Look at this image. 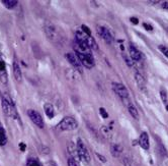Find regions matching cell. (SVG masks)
<instances>
[{"label":"cell","instance_id":"cell-1","mask_svg":"<svg viewBox=\"0 0 168 166\" xmlns=\"http://www.w3.org/2000/svg\"><path fill=\"white\" fill-rule=\"evenodd\" d=\"M75 39L78 42H84L91 50H98V44L92 36H87L83 32L77 31L76 34H75Z\"/></svg>","mask_w":168,"mask_h":166},{"label":"cell","instance_id":"cell-2","mask_svg":"<svg viewBox=\"0 0 168 166\" xmlns=\"http://www.w3.org/2000/svg\"><path fill=\"white\" fill-rule=\"evenodd\" d=\"M78 127V122L72 116H66L58 123V129L62 131H74Z\"/></svg>","mask_w":168,"mask_h":166},{"label":"cell","instance_id":"cell-3","mask_svg":"<svg viewBox=\"0 0 168 166\" xmlns=\"http://www.w3.org/2000/svg\"><path fill=\"white\" fill-rule=\"evenodd\" d=\"M76 147H77V154H78L79 159L82 162H84V163L90 162V155H89V152H88V149L85 144L82 142L81 139H78Z\"/></svg>","mask_w":168,"mask_h":166},{"label":"cell","instance_id":"cell-4","mask_svg":"<svg viewBox=\"0 0 168 166\" xmlns=\"http://www.w3.org/2000/svg\"><path fill=\"white\" fill-rule=\"evenodd\" d=\"M76 56L78 58V60L80 61V63L82 64L84 67L88 68H92L95 65L94 63V58H93V55H88V54H83V53H76Z\"/></svg>","mask_w":168,"mask_h":166},{"label":"cell","instance_id":"cell-5","mask_svg":"<svg viewBox=\"0 0 168 166\" xmlns=\"http://www.w3.org/2000/svg\"><path fill=\"white\" fill-rule=\"evenodd\" d=\"M28 115L30 118V120H32L38 127H40V129H44V126H45L44 119H43L42 115L40 114L38 111H36V110H34V109H28Z\"/></svg>","mask_w":168,"mask_h":166},{"label":"cell","instance_id":"cell-6","mask_svg":"<svg viewBox=\"0 0 168 166\" xmlns=\"http://www.w3.org/2000/svg\"><path fill=\"white\" fill-rule=\"evenodd\" d=\"M96 31H97V34L99 35V37H101L107 44H111V43H113V36L108 29H106L105 27L98 26L96 28Z\"/></svg>","mask_w":168,"mask_h":166},{"label":"cell","instance_id":"cell-7","mask_svg":"<svg viewBox=\"0 0 168 166\" xmlns=\"http://www.w3.org/2000/svg\"><path fill=\"white\" fill-rule=\"evenodd\" d=\"M113 89L115 93L121 97V99L123 100H127L129 98V91L126 87L123 84H120V83H113Z\"/></svg>","mask_w":168,"mask_h":166},{"label":"cell","instance_id":"cell-8","mask_svg":"<svg viewBox=\"0 0 168 166\" xmlns=\"http://www.w3.org/2000/svg\"><path fill=\"white\" fill-rule=\"evenodd\" d=\"M12 69H13V75L14 79L16 80V82L20 83L22 81V73H21V68L19 65L18 61L14 59L13 60V64H12Z\"/></svg>","mask_w":168,"mask_h":166},{"label":"cell","instance_id":"cell-9","mask_svg":"<svg viewBox=\"0 0 168 166\" xmlns=\"http://www.w3.org/2000/svg\"><path fill=\"white\" fill-rule=\"evenodd\" d=\"M66 58H67V60L69 61V63L71 64L72 66H73V67H75L77 70L81 71V63H80V61L78 60V58H77V56L75 55V54L67 53L66 54Z\"/></svg>","mask_w":168,"mask_h":166},{"label":"cell","instance_id":"cell-10","mask_svg":"<svg viewBox=\"0 0 168 166\" xmlns=\"http://www.w3.org/2000/svg\"><path fill=\"white\" fill-rule=\"evenodd\" d=\"M139 145L143 148L144 150H148L150 147V143H149V137H148V133L143 131L141 133L140 138H139Z\"/></svg>","mask_w":168,"mask_h":166},{"label":"cell","instance_id":"cell-11","mask_svg":"<svg viewBox=\"0 0 168 166\" xmlns=\"http://www.w3.org/2000/svg\"><path fill=\"white\" fill-rule=\"evenodd\" d=\"M129 51H130V56H131L132 60H135V61H140L142 56H141V53L139 52V50L137 49L136 47L133 46V45H130L129 47Z\"/></svg>","mask_w":168,"mask_h":166},{"label":"cell","instance_id":"cell-12","mask_svg":"<svg viewBox=\"0 0 168 166\" xmlns=\"http://www.w3.org/2000/svg\"><path fill=\"white\" fill-rule=\"evenodd\" d=\"M44 110L46 112L47 116L50 117V118H53L55 116V110H54V107L51 103H46L44 105Z\"/></svg>","mask_w":168,"mask_h":166},{"label":"cell","instance_id":"cell-13","mask_svg":"<svg viewBox=\"0 0 168 166\" xmlns=\"http://www.w3.org/2000/svg\"><path fill=\"white\" fill-rule=\"evenodd\" d=\"M135 80H136L137 84H138V86L140 87L141 89H144V88H145L146 81H145V79H144V77H143L141 73H135Z\"/></svg>","mask_w":168,"mask_h":166},{"label":"cell","instance_id":"cell-14","mask_svg":"<svg viewBox=\"0 0 168 166\" xmlns=\"http://www.w3.org/2000/svg\"><path fill=\"white\" fill-rule=\"evenodd\" d=\"M111 154L113 155L115 157H119L120 154L122 153L123 151V148L122 146L120 145H117V144H113L111 147Z\"/></svg>","mask_w":168,"mask_h":166},{"label":"cell","instance_id":"cell-15","mask_svg":"<svg viewBox=\"0 0 168 166\" xmlns=\"http://www.w3.org/2000/svg\"><path fill=\"white\" fill-rule=\"evenodd\" d=\"M1 2H2V4L4 5L6 8L11 9V8H13V7H15L16 5H17L18 1H17V0H2Z\"/></svg>","mask_w":168,"mask_h":166},{"label":"cell","instance_id":"cell-16","mask_svg":"<svg viewBox=\"0 0 168 166\" xmlns=\"http://www.w3.org/2000/svg\"><path fill=\"white\" fill-rule=\"evenodd\" d=\"M100 133H101L102 136L105 139H107V140L111 138V129H108V126H105V125L101 126V127H100Z\"/></svg>","mask_w":168,"mask_h":166},{"label":"cell","instance_id":"cell-17","mask_svg":"<svg viewBox=\"0 0 168 166\" xmlns=\"http://www.w3.org/2000/svg\"><path fill=\"white\" fill-rule=\"evenodd\" d=\"M128 109H129L130 114H131L132 116L135 118V119H138V118H139V112H138V110H137V108L135 107L133 104H129V106H128Z\"/></svg>","mask_w":168,"mask_h":166},{"label":"cell","instance_id":"cell-18","mask_svg":"<svg viewBox=\"0 0 168 166\" xmlns=\"http://www.w3.org/2000/svg\"><path fill=\"white\" fill-rule=\"evenodd\" d=\"M123 162H124L125 166H137L136 163L134 162V160L131 159L130 157H125L124 160H123Z\"/></svg>","mask_w":168,"mask_h":166},{"label":"cell","instance_id":"cell-19","mask_svg":"<svg viewBox=\"0 0 168 166\" xmlns=\"http://www.w3.org/2000/svg\"><path fill=\"white\" fill-rule=\"evenodd\" d=\"M5 73H6V64H5L4 60L0 57V75Z\"/></svg>","mask_w":168,"mask_h":166},{"label":"cell","instance_id":"cell-20","mask_svg":"<svg viewBox=\"0 0 168 166\" xmlns=\"http://www.w3.org/2000/svg\"><path fill=\"white\" fill-rule=\"evenodd\" d=\"M7 143V138L5 133H0V146H4Z\"/></svg>","mask_w":168,"mask_h":166},{"label":"cell","instance_id":"cell-21","mask_svg":"<svg viewBox=\"0 0 168 166\" xmlns=\"http://www.w3.org/2000/svg\"><path fill=\"white\" fill-rule=\"evenodd\" d=\"M67 163H68V166H79L78 163L76 162V160L74 159L73 157H70V158H68V161H67Z\"/></svg>","mask_w":168,"mask_h":166},{"label":"cell","instance_id":"cell-22","mask_svg":"<svg viewBox=\"0 0 168 166\" xmlns=\"http://www.w3.org/2000/svg\"><path fill=\"white\" fill-rule=\"evenodd\" d=\"M159 49H160V51H161L162 53H163V55H165V56L168 58V47L163 46V45H160V46H159Z\"/></svg>","mask_w":168,"mask_h":166},{"label":"cell","instance_id":"cell-23","mask_svg":"<svg viewBox=\"0 0 168 166\" xmlns=\"http://www.w3.org/2000/svg\"><path fill=\"white\" fill-rule=\"evenodd\" d=\"M28 166H41V164H40L37 160L30 158V159H28Z\"/></svg>","mask_w":168,"mask_h":166},{"label":"cell","instance_id":"cell-24","mask_svg":"<svg viewBox=\"0 0 168 166\" xmlns=\"http://www.w3.org/2000/svg\"><path fill=\"white\" fill-rule=\"evenodd\" d=\"M81 28H82L83 33L85 34V35H87V36H91V32H90L89 28H88L87 26H85V25H82V26H81Z\"/></svg>","mask_w":168,"mask_h":166},{"label":"cell","instance_id":"cell-25","mask_svg":"<svg viewBox=\"0 0 168 166\" xmlns=\"http://www.w3.org/2000/svg\"><path fill=\"white\" fill-rule=\"evenodd\" d=\"M99 113H100V115H101L102 117H103L104 119H106L108 117V113L105 111V109H104L103 107H100L99 108Z\"/></svg>","mask_w":168,"mask_h":166},{"label":"cell","instance_id":"cell-26","mask_svg":"<svg viewBox=\"0 0 168 166\" xmlns=\"http://www.w3.org/2000/svg\"><path fill=\"white\" fill-rule=\"evenodd\" d=\"M160 96H161V99L163 102L167 101V94H166V91L164 89H161V91H160Z\"/></svg>","mask_w":168,"mask_h":166},{"label":"cell","instance_id":"cell-27","mask_svg":"<svg viewBox=\"0 0 168 166\" xmlns=\"http://www.w3.org/2000/svg\"><path fill=\"white\" fill-rule=\"evenodd\" d=\"M123 57L125 58V60H126V62L128 63V65L129 66H133V61H131V59L129 58V57L126 55V54H123Z\"/></svg>","mask_w":168,"mask_h":166},{"label":"cell","instance_id":"cell-28","mask_svg":"<svg viewBox=\"0 0 168 166\" xmlns=\"http://www.w3.org/2000/svg\"><path fill=\"white\" fill-rule=\"evenodd\" d=\"M143 27H144V28H145L147 31H152L153 30V27L151 26V25H148V23H143Z\"/></svg>","mask_w":168,"mask_h":166},{"label":"cell","instance_id":"cell-29","mask_svg":"<svg viewBox=\"0 0 168 166\" xmlns=\"http://www.w3.org/2000/svg\"><path fill=\"white\" fill-rule=\"evenodd\" d=\"M96 156L98 157V159L100 160L101 162H106V159H105V157H104V156H102V155L98 154V153H96Z\"/></svg>","mask_w":168,"mask_h":166},{"label":"cell","instance_id":"cell-30","mask_svg":"<svg viewBox=\"0 0 168 166\" xmlns=\"http://www.w3.org/2000/svg\"><path fill=\"white\" fill-rule=\"evenodd\" d=\"M131 21L134 23V25H138V23H139V21H138L137 17H131Z\"/></svg>","mask_w":168,"mask_h":166},{"label":"cell","instance_id":"cell-31","mask_svg":"<svg viewBox=\"0 0 168 166\" xmlns=\"http://www.w3.org/2000/svg\"><path fill=\"white\" fill-rule=\"evenodd\" d=\"M19 148H20V150L23 152V151L26 150V144H24V143H20V144H19Z\"/></svg>","mask_w":168,"mask_h":166},{"label":"cell","instance_id":"cell-32","mask_svg":"<svg viewBox=\"0 0 168 166\" xmlns=\"http://www.w3.org/2000/svg\"><path fill=\"white\" fill-rule=\"evenodd\" d=\"M162 8L168 10V1H164V2L162 3Z\"/></svg>","mask_w":168,"mask_h":166},{"label":"cell","instance_id":"cell-33","mask_svg":"<svg viewBox=\"0 0 168 166\" xmlns=\"http://www.w3.org/2000/svg\"><path fill=\"white\" fill-rule=\"evenodd\" d=\"M0 133H5V129H4V127H3L1 122H0Z\"/></svg>","mask_w":168,"mask_h":166},{"label":"cell","instance_id":"cell-34","mask_svg":"<svg viewBox=\"0 0 168 166\" xmlns=\"http://www.w3.org/2000/svg\"><path fill=\"white\" fill-rule=\"evenodd\" d=\"M48 166H56V165L54 163H51V162H50V163L48 164Z\"/></svg>","mask_w":168,"mask_h":166},{"label":"cell","instance_id":"cell-35","mask_svg":"<svg viewBox=\"0 0 168 166\" xmlns=\"http://www.w3.org/2000/svg\"><path fill=\"white\" fill-rule=\"evenodd\" d=\"M166 109H167V111H168V105H167V106H166Z\"/></svg>","mask_w":168,"mask_h":166}]
</instances>
